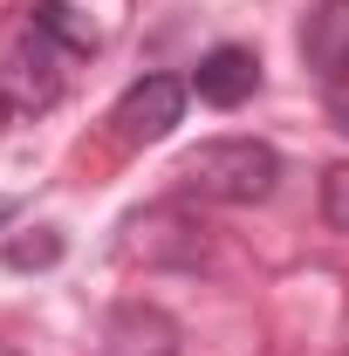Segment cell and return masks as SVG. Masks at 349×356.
<instances>
[{"instance_id":"6da1fadb","label":"cell","mask_w":349,"mask_h":356,"mask_svg":"<svg viewBox=\"0 0 349 356\" xmlns=\"http://www.w3.org/2000/svg\"><path fill=\"white\" fill-rule=\"evenodd\" d=\"M178 185L192 199H213V206H261L281 185V158L261 137H213L178 165Z\"/></svg>"},{"instance_id":"7a4b0ae2","label":"cell","mask_w":349,"mask_h":356,"mask_svg":"<svg viewBox=\"0 0 349 356\" xmlns=\"http://www.w3.org/2000/svg\"><path fill=\"white\" fill-rule=\"evenodd\" d=\"M178 117H185V83L178 76H144L117 96V110H110V124L124 144H158V137L178 131Z\"/></svg>"},{"instance_id":"3957f363","label":"cell","mask_w":349,"mask_h":356,"mask_svg":"<svg viewBox=\"0 0 349 356\" xmlns=\"http://www.w3.org/2000/svg\"><path fill=\"white\" fill-rule=\"evenodd\" d=\"M302 62L315 83L343 89L349 83V0H322L302 28Z\"/></svg>"},{"instance_id":"277c9868","label":"cell","mask_w":349,"mask_h":356,"mask_svg":"<svg viewBox=\"0 0 349 356\" xmlns=\"http://www.w3.org/2000/svg\"><path fill=\"white\" fill-rule=\"evenodd\" d=\"M0 96H7V110H48L62 96V76H55V55L42 35L14 55H0Z\"/></svg>"},{"instance_id":"5b68a950","label":"cell","mask_w":349,"mask_h":356,"mask_svg":"<svg viewBox=\"0 0 349 356\" xmlns=\"http://www.w3.org/2000/svg\"><path fill=\"white\" fill-rule=\"evenodd\" d=\"M199 103H213V110H240L254 89H261V62H254V48H213L206 62H199Z\"/></svg>"},{"instance_id":"8992f818","label":"cell","mask_w":349,"mask_h":356,"mask_svg":"<svg viewBox=\"0 0 349 356\" xmlns=\"http://www.w3.org/2000/svg\"><path fill=\"white\" fill-rule=\"evenodd\" d=\"M103 356H178V329L158 309H124L110 322V350Z\"/></svg>"},{"instance_id":"52a82bcc","label":"cell","mask_w":349,"mask_h":356,"mask_svg":"<svg viewBox=\"0 0 349 356\" xmlns=\"http://www.w3.org/2000/svg\"><path fill=\"white\" fill-rule=\"evenodd\" d=\"M28 14H35V35H42V42H62V48H76V55L96 48V28H89L69 0H35Z\"/></svg>"},{"instance_id":"ba28073f","label":"cell","mask_w":349,"mask_h":356,"mask_svg":"<svg viewBox=\"0 0 349 356\" xmlns=\"http://www.w3.org/2000/svg\"><path fill=\"white\" fill-rule=\"evenodd\" d=\"M322 220L336 226V233H349V165H329L322 172Z\"/></svg>"},{"instance_id":"9c48e42d","label":"cell","mask_w":349,"mask_h":356,"mask_svg":"<svg viewBox=\"0 0 349 356\" xmlns=\"http://www.w3.org/2000/svg\"><path fill=\"white\" fill-rule=\"evenodd\" d=\"M62 261V240L35 233V240H7V267H55Z\"/></svg>"},{"instance_id":"30bf717a","label":"cell","mask_w":349,"mask_h":356,"mask_svg":"<svg viewBox=\"0 0 349 356\" xmlns=\"http://www.w3.org/2000/svg\"><path fill=\"white\" fill-rule=\"evenodd\" d=\"M336 131H343V137H349V103H336Z\"/></svg>"},{"instance_id":"8fae6325","label":"cell","mask_w":349,"mask_h":356,"mask_svg":"<svg viewBox=\"0 0 349 356\" xmlns=\"http://www.w3.org/2000/svg\"><path fill=\"white\" fill-rule=\"evenodd\" d=\"M7 220H14V199H0V226H7Z\"/></svg>"},{"instance_id":"7c38bea8","label":"cell","mask_w":349,"mask_h":356,"mask_svg":"<svg viewBox=\"0 0 349 356\" xmlns=\"http://www.w3.org/2000/svg\"><path fill=\"white\" fill-rule=\"evenodd\" d=\"M7 117H14V110H7V96H0V124H7Z\"/></svg>"},{"instance_id":"4fadbf2b","label":"cell","mask_w":349,"mask_h":356,"mask_svg":"<svg viewBox=\"0 0 349 356\" xmlns=\"http://www.w3.org/2000/svg\"><path fill=\"white\" fill-rule=\"evenodd\" d=\"M0 356H21V350H14V343H0Z\"/></svg>"}]
</instances>
